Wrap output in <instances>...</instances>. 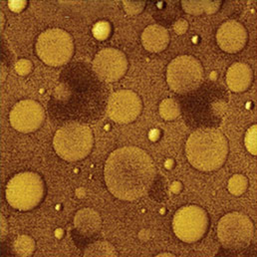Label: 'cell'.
Wrapping results in <instances>:
<instances>
[{"label": "cell", "mask_w": 257, "mask_h": 257, "mask_svg": "<svg viewBox=\"0 0 257 257\" xmlns=\"http://www.w3.org/2000/svg\"><path fill=\"white\" fill-rule=\"evenodd\" d=\"M104 178L109 192L122 200L133 201L151 190L156 167L153 159L137 147L114 151L105 164Z\"/></svg>", "instance_id": "cell-1"}, {"label": "cell", "mask_w": 257, "mask_h": 257, "mask_svg": "<svg viewBox=\"0 0 257 257\" xmlns=\"http://www.w3.org/2000/svg\"><path fill=\"white\" fill-rule=\"evenodd\" d=\"M186 154L190 164L196 170L216 171L227 159L228 142L218 128H197L188 139Z\"/></svg>", "instance_id": "cell-2"}, {"label": "cell", "mask_w": 257, "mask_h": 257, "mask_svg": "<svg viewBox=\"0 0 257 257\" xmlns=\"http://www.w3.org/2000/svg\"><path fill=\"white\" fill-rule=\"evenodd\" d=\"M53 146L57 155L65 161L83 160L93 149V132L90 127L79 123L65 125L55 133Z\"/></svg>", "instance_id": "cell-3"}, {"label": "cell", "mask_w": 257, "mask_h": 257, "mask_svg": "<svg viewBox=\"0 0 257 257\" xmlns=\"http://www.w3.org/2000/svg\"><path fill=\"white\" fill-rule=\"evenodd\" d=\"M45 193L44 182L36 173L24 172L14 176L6 187L8 203L18 210H30L36 207Z\"/></svg>", "instance_id": "cell-4"}, {"label": "cell", "mask_w": 257, "mask_h": 257, "mask_svg": "<svg viewBox=\"0 0 257 257\" xmlns=\"http://www.w3.org/2000/svg\"><path fill=\"white\" fill-rule=\"evenodd\" d=\"M217 236L221 245L227 249H244L253 239V222L241 212L227 213L218 222Z\"/></svg>", "instance_id": "cell-5"}, {"label": "cell", "mask_w": 257, "mask_h": 257, "mask_svg": "<svg viewBox=\"0 0 257 257\" xmlns=\"http://www.w3.org/2000/svg\"><path fill=\"white\" fill-rule=\"evenodd\" d=\"M36 52L45 64L53 67L62 66L73 57V38L63 29H48L39 35L36 42Z\"/></svg>", "instance_id": "cell-6"}, {"label": "cell", "mask_w": 257, "mask_h": 257, "mask_svg": "<svg viewBox=\"0 0 257 257\" xmlns=\"http://www.w3.org/2000/svg\"><path fill=\"white\" fill-rule=\"evenodd\" d=\"M167 81L171 89L177 93L192 92L203 81L202 65L193 56H179L168 66Z\"/></svg>", "instance_id": "cell-7"}, {"label": "cell", "mask_w": 257, "mask_h": 257, "mask_svg": "<svg viewBox=\"0 0 257 257\" xmlns=\"http://www.w3.org/2000/svg\"><path fill=\"white\" fill-rule=\"evenodd\" d=\"M208 223V215L203 208L197 205H187L176 212L173 228L177 237L187 243H193L204 236Z\"/></svg>", "instance_id": "cell-8"}, {"label": "cell", "mask_w": 257, "mask_h": 257, "mask_svg": "<svg viewBox=\"0 0 257 257\" xmlns=\"http://www.w3.org/2000/svg\"><path fill=\"white\" fill-rule=\"evenodd\" d=\"M142 109L143 103L137 93L131 90H120L111 95L107 113L114 122L128 124L140 116Z\"/></svg>", "instance_id": "cell-9"}, {"label": "cell", "mask_w": 257, "mask_h": 257, "mask_svg": "<svg viewBox=\"0 0 257 257\" xmlns=\"http://www.w3.org/2000/svg\"><path fill=\"white\" fill-rule=\"evenodd\" d=\"M93 69L101 80L115 82L126 74L128 60L122 51L115 48H105L95 56Z\"/></svg>", "instance_id": "cell-10"}, {"label": "cell", "mask_w": 257, "mask_h": 257, "mask_svg": "<svg viewBox=\"0 0 257 257\" xmlns=\"http://www.w3.org/2000/svg\"><path fill=\"white\" fill-rule=\"evenodd\" d=\"M44 119L45 111L43 107L33 100L18 102L9 115L11 126L21 133H32L38 130Z\"/></svg>", "instance_id": "cell-11"}, {"label": "cell", "mask_w": 257, "mask_h": 257, "mask_svg": "<svg viewBox=\"0 0 257 257\" xmlns=\"http://www.w3.org/2000/svg\"><path fill=\"white\" fill-rule=\"evenodd\" d=\"M248 40L245 27L236 20H228L221 24L216 33V41L219 47L227 53L241 51Z\"/></svg>", "instance_id": "cell-12"}, {"label": "cell", "mask_w": 257, "mask_h": 257, "mask_svg": "<svg viewBox=\"0 0 257 257\" xmlns=\"http://www.w3.org/2000/svg\"><path fill=\"white\" fill-rule=\"evenodd\" d=\"M252 81L253 72L249 65L238 62L231 65L227 70L226 83L232 92L246 91L251 86Z\"/></svg>", "instance_id": "cell-13"}, {"label": "cell", "mask_w": 257, "mask_h": 257, "mask_svg": "<svg viewBox=\"0 0 257 257\" xmlns=\"http://www.w3.org/2000/svg\"><path fill=\"white\" fill-rule=\"evenodd\" d=\"M142 43L148 51L160 53L168 47L170 43V34L168 30L161 25H150L142 34Z\"/></svg>", "instance_id": "cell-14"}, {"label": "cell", "mask_w": 257, "mask_h": 257, "mask_svg": "<svg viewBox=\"0 0 257 257\" xmlns=\"http://www.w3.org/2000/svg\"><path fill=\"white\" fill-rule=\"evenodd\" d=\"M76 229L83 235L90 236L97 233L102 225L100 214L93 208H83L74 217Z\"/></svg>", "instance_id": "cell-15"}, {"label": "cell", "mask_w": 257, "mask_h": 257, "mask_svg": "<svg viewBox=\"0 0 257 257\" xmlns=\"http://www.w3.org/2000/svg\"><path fill=\"white\" fill-rule=\"evenodd\" d=\"M84 256H118V253L110 242L101 240L89 244L84 250Z\"/></svg>", "instance_id": "cell-16"}, {"label": "cell", "mask_w": 257, "mask_h": 257, "mask_svg": "<svg viewBox=\"0 0 257 257\" xmlns=\"http://www.w3.org/2000/svg\"><path fill=\"white\" fill-rule=\"evenodd\" d=\"M13 250L19 256H30L35 250V242L28 235H20L13 242Z\"/></svg>", "instance_id": "cell-17"}, {"label": "cell", "mask_w": 257, "mask_h": 257, "mask_svg": "<svg viewBox=\"0 0 257 257\" xmlns=\"http://www.w3.org/2000/svg\"><path fill=\"white\" fill-rule=\"evenodd\" d=\"M160 114L167 121L175 120L181 115V106L174 99H165L160 105Z\"/></svg>", "instance_id": "cell-18"}, {"label": "cell", "mask_w": 257, "mask_h": 257, "mask_svg": "<svg viewBox=\"0 0 257 257\" xmlns=\"http://www.w3.org/2000/svg\"><path fill=\"white\" fill-rule=\"evenodd\" d=\"M248 187V181L244 176L235 175L228 182V190L234 195H240L245 193Z\"/></svg>", "instance_id": "cell-19"}, {"label": "cell", "mask_w": 257, "mask_h": 257, "mask_svg": "<svg viewBox=\"0 0 257 257\" xmlns=\"http://www.w3.org/2000/svg\"><path fill=\"white\" fill-rule=\"evenodd\" d=\"M110 30H111L110 24L108 22L101 21L94 26L93 33L95 37L98 39H106L110 34Z\"/></svg>", "instance_id": "cell-20"}, {"label": "cell", "mask_w": 257, "mask_h": 257, "mask_svg": "<svg viewBox=\"0 0 257 257\" xmlns=\"http://www.w3.org/2000/svg\"><path fill=\"white\" fill-rule=\"evenodd\" d=\"M245 145L247 150L252 154L256 155V126H252L246 133Z\"/></svg>", "instance_id": "cell-21"}, {"label": "cell", "mask_w": 257, "mask_h": 257, "mask_svg": "<svg viewBox=\"0 0 257 257\" xmlns=\"http://www.w3.org/2000/svg\"><path fill=\"white\" fill-rule=\"evenodd\" d=\"M31 70V63L26 60H21L16 64V71L20 75H25L28 74L29 71Z\"/></svg>", "instance_id": "cell-22"}, {"label": "cell", "mask_w": 257, "mask_h": 257, "mask_svg": "<svg viewBox=\"0 0 257 257\" xmlns=\"http://www.w3.org/2000/svg\"><path fill=\"white\" fill-rule=\"evenodd\" d=\"M185 24H187V21L180 20L179 22L176 23V25H175V30L178 32V31L180 30V28H182V29H181V32H182V34H183V33L187 30V28H188V25H185Z\"/></svg>", "instance_id": "cell-23"}, {"label": "cell", "mask_w": 257, "mask_h": 257, "mask_svg": "<svg viewBox=\"0 0 257 257\" xmlns=\"http://www.w3.org/2000/svg\"><path fill=\"white\" fill-rule=\"evenodd\" d=\"M164 255H167V256H174V254H171V253H160V254H158V256H164Z\"/></svg>", "instance_id": "cell-24"}]
</instances>
